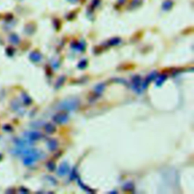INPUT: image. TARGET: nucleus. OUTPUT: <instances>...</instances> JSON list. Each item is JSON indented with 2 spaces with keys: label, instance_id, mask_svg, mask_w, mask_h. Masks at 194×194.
<instances>
[{
  "label": "nucleus",
  "instance_id": "1",
  "mask_svg": "<svg viewBox=\"0 0 194 194\" xmlns=\"http://www.w3.org/2000/svg\"><path fill=\"white\" fill-rule=\"evenodd\" d=\"M79 106L77 99H68L64 100L59 105V108L64 111H74Z\"/></svg>",
  "mask_w": 194,
  "mask_h": 194
},
{
  "label": "nucleus",
  "instance_id": "2",
  "mask_svg": "<svg viewBox=\"0 0 194 194\" xmlns=\"http://www.w3.org/2000/svg\"><path fill=\"white\" fill-rule=\"evenodd\" d=\"M69 119L68 114L65 112H59L55 114L53 117V121L57 124H65Z\"/></svg>",
  "mask_w": 194,
  "mask_h": 194
},
{
  "label": "nucleus",
  "instance_id": "3",
  "mask_svg": "<svg viewBox=\"0 0 194 194\" xmlns=\"http://www.w3.org/2000/svg\"><path fill=\"white\" fill-rule=\"evenodd\" d=\"M69 171H70V168H69V165H68V163L67 162H63L59 166V168H58V174L60 175V176H64V175H66L68 174Z\"/></svg>",
  "mask_w": 194,
  "mask_h": 194
},
{
  "label": "nucleus",
  "instance_id": "4",
  "mask_svg": "<svg viewBox=\"0 0 194 194\" xmlns=\"http://www.w3.org/2000/svg\"><path fill=\"white\" fill-rule=\"evenodd\" d=\"M140 82H141V80H140V77L139 76H135L133 78V88L134 90L136 91H139L140 90Z\"/></svg>",
  "mask_w": 194,
  "mask_h": 194
},
{
  "label": "nucleus",
  "instance_id": "5",
  "mask_svg": "<svg viewBox=\"0 0 194 194\" xmlns=\"http://www.w3.org/2000/svg\"><path fill=\"white\" fill-rule=\"evenodd\" d=\"M156 76H157V72L154 71V72L151 73L146 79V81H145L144 84H143V88H146V86H147V85H148L153 79H155Z\"/></svg>",
  "mask_w": 194,
  "mask_h": 194
},
{
  "label": "nucleus",
  "instance_id": "6",
  "mask_svg": "<svg viewBox=\"0 0 194 194\" xmlns=\"http://www.w3.org/2000/svg\"><path fill=\"white\" fill-rule=\"evenodd\" d=\"M57 146H58V143L56 140H51L48 142V148L51 151L56 150L57 149Z\"/></svg>",
  "mask_w": 194,
  "mask_h": 194
},
{
  "label": "nucleus",
  "instance_id": "7",
  "mask_svg": "<svg viewBox=\"0 0 194 194\" xmlns=\"http://www.w3.org/2000/svg\"><path fill=\"white\" fill-rule=\"evenodd\" d=\"M46 131L49 134H52L56 131V128L52 124H48L46 126Z\"/></svg>",
  "mask_w": 194,
  "mask_h": 194
},
{
  "label": "nucleus",
  "instance_id": "8",
  "mask_svg": "<svg viewBox=\"0 0 194 194\" xmlns=\"http://www.w3.org/2000/svg\"><path fill=\"white\" fill-rule=\"evenodd\" d=\"M167 78V76L165 74H162L161 76H159V77L158 78V80H157V82H156V84H157V86H161L162 84V83L164 82L165 79Z\"/></svg>",
  "mask_w": 194,
  "mask_h": 194
},
{
  "label": "nucleus",
  "instance_id": "9",
  "mask_svg": "<svg viewBox=\"0 0 194 194\" xmlns=\"http://www.w3.org/2000/svg\"><path fill=\"white\" fill-rule=\"evenodd\" d=\"M34 56H31V58H32V60H34V62H39V61L41 59V56L39 54H35L34 55Z\"/></svg>",
  "mask_w": 194,
  "mask_h": 194
},
{
  "label": "nucleus",
  "instance_id": "10",
  "mask_svg": "<svg viewBox=\"0 0 194 194\" xmlns=\"http://www.w3.org/2000/svg\"><path fill=\"white\" fill-rule=\"evenodd\" d=\"M103 89H104V85H103V84H100V85H98V86H96V92L101 93L102 92Z\"/></svg>",
  "mask_w": 194,
  "mask_h": 194
},
{
  "label": "nucleus",
  "instance_id": "11",
  "mask_svg": "<svg viewBox=\"0 0 194 194\" xmlns=\"http://www.w3.org/2000/svg\"><path fill=\"white\" fill-rule=\"evenodd\" d=\"M86 62L85 60H84L81 62H80V64H78V67L80 68H81V69H83V68H84L86 67Z\"/></svg>",
  "mask_w": 194,
  "mask_h": 194
}]
</instances>
